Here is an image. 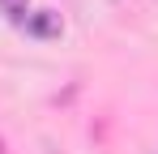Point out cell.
Instances as JSON below:
<instances>
[{
	"label": "cell",
	"instance_id": "7a4b0ae2",
	"mask_svg": "<svg viewBox=\"0 0 158 154\" xmlns=\"http://www.w3.org/2000/svg\"><path fill=\"white\" fill-rule=\"evenodd\" d=\"M0 9H4L9 17H22V13H26V0H0Z\"/></svg>",
	"mask_w": 158,
	"mask_h": 154
},
{
	"label": "cell",
	"instance_id": "6da1fadb",
	"mask_svg": "<svg viewBox=\"0 0 158 154\" xmlns=\"http://www.w3.org/2000/svg\"><path fill=\"white\" fill-rule=\"evenodd\" d=\"M26 30L30 34H60V17H56L52 9H39V13L26 17Z\"/></svg>",
	"mask_w": 158,
	"mask_h": 154
}]
</instances>
